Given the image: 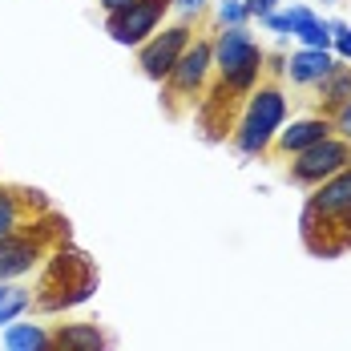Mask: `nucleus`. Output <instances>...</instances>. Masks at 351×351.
<instances>
[{
	"label": "nucleus",
	"instance_id": "1",
	"mask_svg": "<svg viewBox=\"0 0 351 351\" xmlns=\"http://www.w3.org/2000/svg\"><path fill=\"white\" fill-rule=\"evenodd\" d=\"M97 282H101L97 263H93L81 246H73L69 239H65V243L53 246V250L45 254V263H40V279H36V287H33V311L36 315L73 311V307H81V303L93 299Z\"/></svg>",
	"mask_w": 351,
	"mask_h": 351
},
{
	"label": "nucleus",
	"instance_id": "2",
	"mask_svg": "<svg viewBox=\"0 0 351 351\" xmlns=\"http://www.w3.org/2000/svg\"><path fill=\"white\" fill-rule=\"evenodd\" d=\"M303 243L311 254L319 258H339L351 250V166L339 170L335 178L319 182L315 190L307 194L303 214Z\"/></svg>",
	"mask_w": 351,
	"mask_h": 351
},
{
	"label": "nucleus",
	"instance_id": "3",
	"mask_svg": "<svg viewBox=\"0 0 351 351\" xmlns=\"http://www.w3.org/2000/svg\"><path fill=\"white\" fill-rule=\"evenodd\" d=\"M287 89H282V77H263L258 89L243 101V113L230 130V145L243 154V158H271V145L279 138V130L287 125Z\"/></svg>",
	"mask_w": 351,
	"mask_h": 351
},
{
	"label": "nucleus",
	"instance_id": "4",
	"mask_svg": "<svg viewBox=\"0 0 351 351\" xmlns=\"http://www.w3.org/2000/svg\"><path fill=\"white\" fill-rule=\"evenodd\" d=\"M65 239H69V218H61L57 210L36 214L21 230L4 234L0 239V282H16L25 275H33L45 263V254Z\"/></svg>",
	"mask_w": 351,
	"mask_h": 351
},
{
	"label": "nucleus",
	"instance_id": "5",
	"mask_svg": "<svg viewBox=\"0 0 351 351\" xmlns=\"http://www.w3.org/2000/svg\"><path fill=\"white\" fill-rule=\"evenodd\" d=\"M214 81V40L210 33H194V40L186 45V53L178 57L174 73L162 81V109L170 121H182L186 113H194L198 101L206 97Z\"/></svg>",
	"mask_w": 351,
	"mask_h": 351
},
{
	"label": "nucleus",
	"instance_id": "6",
	"mask_svg": "<svg viewBox=\"0 0 351 351\" xmlns=\"http://www.w3.org/2000/svg\"><path fill=\"white\" fill-rule=\"evenodd\" d=\"M348 166H351V141L339 138V134H327L323 141L307 145L303 154L287 158V178L295 186H303V190H315L319 182L335 178L339 170H348Z\"/></svg>",
	"mask_w": 351,
	"mask_h": 351
},
{
	"label": "nucleus",
	"instance_id": "7",
	"mask_svg": "<svg viewBox=\"0 0 351 351\" xmlns=\"http://www.w3.org/2000/svg\"><path fill=\"white\" fill-rule=\"evenodd\" d=\"M194 25L190 21H174V25H162L158 33L149 36L145 45H138V69L141 77H149L154 85H162L170 73H174L178 57L186 53V45L194 40Z\"/></svg>",
	"mask_w": 351,
	"mask_h": 351
},
{
	"label": "nucleus",
	"instance_id": "8",
	"mask_svg": "<svg viewBox=\"0 0 351 351\" xmlns=\"http://www.w3.org/2000/svg\"><path fill=\"white\" fill-rule=\"evenodd\" d=\"M174 12V0H134L130 8H121V12H109L106 16V33L117 40V45H125V49H138L145 45L149 36L162 29V21Z\"/></svg>",
	"mask_w": 351,
	"mask_h": 351
},
{
	"label": "nucleus",
	"instance_id": "9",
	"mask_svg": "<svg viewBox=\"0 0 351 351\" xmlns=\"http://www.w3.org/2000/svg\"><path fill=\"white\" fill-rule=\"evenodd\" d=\"M53 210L49 206V198L40 194V190H29V186H0V239L4 234H12V230H21L29 218L36 214Z\"/></svg>",
	"mask_w": 351,
	"mask_h": 351
},
{
	"label": "nucleus",
	"instance_id": "10",
	"mask_svg": "<svg viewBox=\"0 0 351 351\" xmlns=\"http://www.w3.org/2000/svg\"><path fill=\"white\" fill-rule=\"evenodd\" d=\"M335 53L331 49H295L291 57H282V77L295 85V89H315L323 77L335 73Z\"/></svg>",
	"mask_w": 351,
	"mask_h": 351
},
{
	"label": "nucleus",
	"instance_id": "11",
	"mask_svg": "<svg viewBox=\"0 0 351 351\" xmlns=\"http://www.w3.org/2000/svg\"><path fill=\"white\" fill-rule=\"evenodd\" d=\"M327 134H335V130H331V117H323V113L295 117L291 125L279 130V138H275V145H271V158H295V154H303L307 145L323 141Z\"/></svg>",
	"mask_w": 351,
	"mask_h": 351
},
{
	"label": "nucleus",
	"instance_id": "12",
	"mask_svg": "<svg viewBox=\"0 0 351 351\" xmlns=\"http://www.w3.org/2000/svg\"><path fill=\"white\" fill-rule=\"evenodd\" d=\"M49 351H113V335L101 323H57L49 331Z\"/></svg>",
	"mask_w": 351,
	"mask_h": 351
},
{
	"label": "nucleus",
	"instance_id": "13",
	"mask_svg": "<svg viewBox=\"0 0 351 351\" xmlns=\"http://www.w3.org/2000/svg\"><path fill=\"white\" fill-rule=\"evenodd\" d=\"M311 93H315V97H311V101H315V113L331 117V113L343 106V101H351V65H343V61H339V65H335V73H331V77H323Z\"/></svg>",
	"mask_w": 351,
	"mask_h": 351
},
{
	"label": "nucleus",
	"instance_id": "14",
	"mask_svg": "<svg viewBox=\"0 0 351 351\" xmlns=\"http://www.w3.org/2000/svg\"><path fill=\"white\" fill-rule=\"evenodd\" d=\"M29 311H33V287H25V282H0V327L16 323Z\"/></svg>",
	"mask_w": 351,
	"mask_h": 351
},
{
	"label": "nucleus",
	"instance_id": "15",
	"mask_svg": "<svg viewBox=\"0 0 351 351\" xmlns=\"http://www.w3.org/2000/svg\"><path fill=\"white\" fill-rule=\"evenodd\" d=\"M4 351H49V327L40 323H8Z\"/></svg>",
	"mask_w": 351,
	"mask_h": 351
},
{
	"label": "nucleus",
	"instance_id": "16",
	"mask_svg": "<svg viewBox=\"0 0 351 351\" xmlns=\"http://www.w3.org/2000/svg\"><path fill=\"white\" fill-rule=\"evenodd\" d=\"M234 25H250L243 0H218L214 8V29H234Z\"/></svg>",
	"mask_w": 351,
	"mask_h": 351
},
{
	"label": "nucleus",
	"instance_id": "17",
	"mask_svg": "<svg viewBox=\"0 0 351 351\" xmlns=\"http://www.w3.org/2000/svg\"><path fill=\"white\" fill-rule=\"evenodd\" d=\"M258 25H263L267 33H275V36H291V12H287V8H275V12H267Z\"/></svg>",
	"mask_w": 351,
	"mask_h": 351
},
{
	"label": "nucleus",
	"instance_id": "18",
	"mask_svg": "<svg viewBox=\"0 0 351 351\" xmlns=\"http://www.w3.org/2000/svg\"><path fill=\"white\" fill-rule=\"evenodd\" d=\"M206 4H210V0H174V12H178V21H190V25H194V21L206 12Z\"/></svg>",
	"mask_w": 351,
	"mask_h": 351
},
{
	"label": "nucleus",
	"instance_id": "19",
	"mask_svg": "<svg viewBox=\"0 0 351 351\" xmlns=\"http://www.w3.org/2000/svg\"><path fill=\"white\" fill-rule=\"evenodd\" d=\"M331 53H335V61L351 65V25H348V29H339V33L331 36Z\"/></svg>",
	"mask_w": 351,
	"mask_h": 351
},
{
	"label": "nucleus",
	"instance_id": "20",
	"mask_svg": "<svg viewBox=\"0 0 351 351\" xmlns=\"http://www.w3.org/2000/svg\"><path fill=\"white\" fill-rule=\"evenodd\" d=\"M331 130H335L339 138H348V141H351V101H343V106L331 113Z\"/></svg>",
	"mask_w": 351,
	"mask_h": 351
},
{
	"label": "nucleus",
	"instance_id": "21",
	"mask_svg": "<svg viewBox=\"0 0 351 351\" xmlns=\"http://www.w3.org/2000/svg\"><path fill=\"white\" fill-rule=\"evenodd\" d=\"M243 4H246V16H250V21H263L267 12L282 8V0H243Z\"/></svg>",
	"mask_w": 351,
	"mask_h": 351
},
{
	"label": "nucleus",
	"instance_id": "22",
	"mask_svg": "<svg viewBox=\"0 0 351 351\" xmlns=\"http://www.w3.org/2000/svg\"><path fill=\"white\" fill-rule=\"evenodd\" d=\"M97 4H101V12H121V8H130V4H134V0H97Z\"/></svg>",
	"mask_w": 351,
	"mask_h": 351
},
{
	"label": "nucleus",
	"instance_id": "23",
	"mask_svg": "<svg viewBox=\"0 0 351 351\" xmlns=\"http://www.w3.org/2000/svg\"><path fill=\"white\" fill-rule=\"evenodd\" d=\"M323 4H343V0H323Z\"/></svg>",
	"mask_w": 351,
	"mask_h": 351
}]
</instances>
